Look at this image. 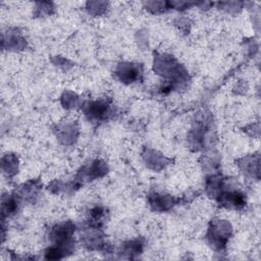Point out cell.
I'll return each mask as SVG.
<instances>
[{
	"label": "cell",
	"mask_w": 261,
	"mask_h": 261,
	"mask_svg": "<svg viewBox=\"0 0 261 261\" xmlns=\"http://www.w3.org/2000/svg\"><path fill=\"white\" fill-rule=\"evenodd\" d=\"M219 203L230 209H241L246 204L245 195L239 191H225L218 194Z\"/></svg>",
	"instance_id": "2"
},
{
	"label": "cell",
	"mask_w": 261,
	"mask_h": 261,
	"mask_svg": "<svg viewBox=\"0 0 261 261\" xmlns=\"http://www.w3.org/2000/svg\"><path fill=\"white\" fill-rule=\"evenodd\" d=\"M173 200L169 196L155 194L150 198V204L155 210H165L172 206Z\"/></svg>",
	"instance_id": "5"
},
{
	"label": "cell",
	"mask_w": 261,
	"mask_h": 261,
	"mask_svg": "<svg viewBox=\"0 0 261 261\" xmlns=\"http://www.w3.org/2000/svg\"><path fill=\"white\" fill-rule=\"evenodd\" d=\"M145 6L147 9L151 10L152 12H158V11H164L165 8H170L168 2H162V1H150L146 2Z\"/></svg>",
	"instance_id": "7"
},
{
	"label": "cell",
	"mask_w": 261,
	"mask_h": 261,
	"mask_svg": "<svg viewBox=\"0 0 261 261\" xmlns=\"http://www.w3.org/2000/svg\"><path fill=\"white\" fill-rule=\"evenodd\" d=\"M110 109L104 101H91L85 106V113L91 120L100 121L109 115Z\"/></svg>",
	"instance_id": "3"
},
{
	"label": "cell",
	"mask_w": 261,
	"mask_h": 261,
	"mask_svg": "<svg viewBox=\"0 0 261 261\" xmlns=\"http://www.w3.org/2000/svg\"><path fill=\"white\" fill-rule=\"evenodd\" d=\"M243 170L244 172L254 175L255 173L259 172V156H253L245 158V163L243 164Z\"/></svg>",
	"instance_id": "6"
},
{
	"label": "cell",
	"mask_w": 261,
	"mask_h": 261,
	"mask_svg": "<svg viewBox=\"0 0 261 261\" xmlns=\"http://www.w3.org/2000/svg\"><path fill=\"white\" fill-rule=\"evenodd\" d=\"M231 231L230 225L223 220H216L212 223V226L209 228L208 238L210 243L216 246L217 248H221L225 245L226 238L228 233Z\"/></svg>",
	"instance_id": "1"
},
{
	"label": "cell",
	"mask_w": 261,
	"mask_h": 261,
	"mask_svg": "<svg viewBox=\"0 0 261 261\" xmlns=\"http://www.w3.org/2000/svg\"><path fill=\"white\" fill-rule=\"evenodd\" d=\"M116 74L119 80L123 83H134L138 81L142 75V67L139 64L134 63H122L118 66Z\"/></svg>",
	"instance_id": "4"
}]
</instances>
